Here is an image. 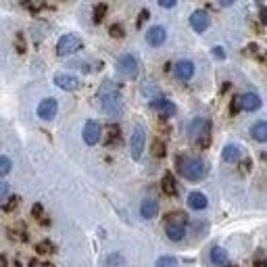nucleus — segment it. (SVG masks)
I'll list each match as a JSON object with an SVG mask.
<instances>
[{"label":"nucleus","instance_id":"nucleus-1","mask_svg":"<svg viewBox=\"0 0 267 267\" xmlns=\"http://www.w3.org/2000/svg\"><path fill=\"white\" fill-rule=\"evenodd\" d=\"M98 104L100 109L111 115V117H117L123 111V100H121V92L117 88V84L113 82H102V86L98 88Z\"/></svg>","mask_w":267,"mask_h":267},{"label":"nucleus","instance_id":"nucleus-2","mask_svg":"<svg viewBox=\"0 0 267 267\" xmlns=\"http://www.w3.org/2000/svg\"><path fill=\"white\" fill-rule=\"evenodd\" d=\"M178 169H180L182 176L190 182H199L207 176V163L201 159H196V157H180Z\"/></svg>","mask_w":267,"mask_h":267},{"label":"nucleus","instance_id":"nucleus-3","mask_svg":"<svg viewBox=\"0 0 267 267\" xmlns=\"http://www.w3.org/2000/svg\"><path fill=\"white\" fill-rule=\"evenodd\" d=\"M188 136L199 146L209 144V138H211V121L205 119V117H196L188 127Z\"/></svg>","mask_w":267,"mask_h":267},{"label":"nucleus","instance_id":"nucleus-4","mask_svg":"<svg viewBox=\"0 0 267 267\" xmlns=\"http://www.w3.org/2000/svg\"><path fill=\"white\" fill-rule=\"evenodd\" d=\"M79 48H82V38L75 36V33H65V36H61L59 42H56V54L59 56L75 54Z\"/></svg>","mask_w":267,"mask_h":267},{"label":"nucleus","instance_id":"nucleus-5","mask_svg":"<svg viewBox=\"0 0 267 267\" xmlns=\"http://www.w3.org/2000/svg\"><path fill=\"white\" fill-rule=\"evenodd\" d=\"M144 146H146V130L144 125H136L134 132H132V140H130V153L132 159H140L144 153Z\"/></svg>","mask_w":267,"mask_h":267},{"label":"nucleus","instance_id":"nucleus-6","mask_svg":"<svg viewBox=\"0 0 267 267\" xmlns=\"http://www.w3.org/2000/svg\"><path fill=\"white\" fill-rule=\"evenodd\" d=\"M117 73L121 77H134L138 73V61L132 54H123L117 61Z\"/></svg>","mask_w":267,"mask_h":267},{"label":"nucleus","instance_id":"nucleus-7","mask_svg":"<svg viewBox=\"0 0 267 267\" xmlns=\"http://www.w3.org/2000/svg\"><path fill=\"white\" fill-rule=\"evenodd\" d=\"M56 111H59V102L56 98H44L40 104H38V117L44 119V121H50L56 117Z\"/></svg>","mask_w":267,"mask_h":267},{"label":"nucleus","instance_id":"nucleus-8","mask_svg":"<svg viewBox=\"0 0 267 267\" xmlns=\"http://www.w3.org/2000/svg\"><path fill=\"white\" fill-rule=\"evenodd\" d=\"M194 71H196V67L188 59L178 61L176 67H173V73H176V77L180 79V82H188V79H192L194 77Z\"/></svg>","mask_w":267,"mask_h":267},{"label":"nucleus","instance_id":"nucleus-9","mask_svg":"<svg viewBox=\"0 0 267 267\" xmlns=\"http://www.w3.org/2000/svg\"><path fill=\"white\" fill-rule=\"evenodd\" d=\"M52 82L65 92H75V90H79V86H82L79 84V79L75 75H71V73H56Z\"/></svg>","mask_w":267,"mask_h":267},{"label":"nucleus","instance_id":"nucleus-10","mask_svg":"<svg viewBox=\"0 0 267 267\" xmlns=\"http://www.w3.org/2000/svg\"><path fill=\"white\" fill-rule=\"evenodd\" d=\"M100 138H102V130H100V125L96 123V121H86V125H84V142L88 144V146H94V144H98L100 142Z\"/></svg>","mask_w":267,"mask_h":267},{"label":"nucleus","instance_id":"nucleus-11","mask_svg":"<svg viewBox=\"0 0 267 267\" xmlns=\"http://www.w3.org/2000/svg\"><path fill=\"white\" fill-rule=\"evenodd\" d=\"M167 40V29L163 25H153L148 31H146V42L150 46H155V48H159V46H163Z\"/></svg>","mask_w":267,"mask_h":267},{"label":"nucleus","instance_id":"nucleus-12","mask_svg":"<svg viewBox=\"0 0 267 267\" xmlns=\"http://www.w3.org/2000/svg\"><path fill=\"white\" fill-rule=\"evenodd\" d=\"M150 107H153L157 113H161L163 117H171V115H176V104H173L171 100H167V98H163V96H157V98H153L150 100Z\"/></svg>","mask_w":267,"mask_h":267},{"label":"nucleus","instance_id":"nucleus-13","mask_svg":"<svg viewBox=\"0 0 267 267\" xmlns=\"http://www.w3.org/2000/svg\"><path fill=\"white\" fill-rule=\"evenodd\" d=\"M238 104L242 111H257V109H261L263 100L259 94H255V92H247V94H242L238 98Z\"/></svg>","mask_w":267,"mask_h":267},{"label":"nucleus","instance_id":"nucleus-14","mask_svg":"<svg viewBox=\"0 0 267 267\" xmlns=\"http://www.w3.org/2000/svg\"><path fill=\"white\" fill-rule=\"evenodd\" d=\"M209 25H211V19H209V15L205 13V10H194L192 17H190V27L194 31L203 33V31L209 29Z\"/></svg>","mask_w":267,"mask_h":267},{"label":"nucleus","instance_id":"nucleus-15","mask_svg":"<svg viewBox=\"0 0 267 267\" xmlns=\"http://www.w3.org/2000/svg\"><path fill=\"white\" fill-rule=\"evenodd\" d=\"M165 234H167L169 240L180 242L186 236V224H182V222H167L165 224Z\"/></svg>","mask_w":267,"mask_h":267},{"label":"nucleus","instance_id":"nucleus-16","mask_svg":"<svg viewBox=\"0 0 267 267\" xmlns=\"http://www.w3.org/2000/svg\"><path fill=\"white\" fill-rule=\"evenodd\" d=\"M157 213H159V203L155 199H144L140 205V215L144 219H153L157 217Z\"/></svg>","mask_w":267,"mask_h":267},{"label":"nucleus","instance_id":"nucleus-17","mask_svg":"<svg viewBox=\"0 0 267 267\" xmlns=\"http://www.w3.org/2000/svg\"><path fill=\"white\" fill-rule=\"evenodd\" d=\"M207 205H209V201L203 192H190L188 194V207L194 209V211H203V209H207Z\"/></svg>","mask_w":267,"mask_h":267},{"label":"nucleus","instance_id":"nucleus-18","mask_svg":"<svg viewBox=\"0 0 267 267\" xmlns=\"http://www.w3.org/2000/svg\"><path fill=\"white\" fill-rule=\"evenodd\" d=\"M240 157H242V148L238 144H228L222 153V159L226 163H236V161H240Z\"/></svg>","mask_w":267,"mask_h":267},{"label":"nucleus","instance_id":"nucleus-19","mask_svg":"<svg viewBox=\"0 0 267 267\" xmlns=\"http://www.w3.org/2000/svg\"><path fill=\"white\" fill-rule=\"evenodd\" d=\"M251 136L257 142H267V121H257L251 125Z\"/></svg>","mask_w":267,"mask_h":267},{"label":"nucleus","instance_id":"nucleus-20","mask_svg":"<svg viewBox=\"0 0 267 267\" xmlns=\"http://www.w3.org/2000/svg\"><path fill=\"white\" fill-rule=\"evenodd\" d=\"M117 142H119V125L111 123V125L104 127V144L113 146V144H117Z\"/></svg>","mask_w":267,"mask_h":267},{"label":"nucleus","instance_id":"nucleus-21","mask_svg":"<svg viewBox=\"0 0 267 267\" xmlns=\"http://www.w3.org/2000/svg\"><path fill=\"white\" fill-rule=\"evenodd\" d=\"M163 192L167 196H176L178 194V184H176V178L171 173H165L163 176Z\"/></svg>","mask_w":267,"mask_h":267},{"label":"nucleus","instance_id":"nucleus-22","mask_svg":"<svg viewBox=\"0 0 267 267\" xmlns=\"http://www.w3.org/2000/svg\"><path fill=\"white\" fill-rule=\"evenodd\" d=\"M228 251H224L222 247H215L211 251V263L213 265H228Z\"/></svg>","mask_w":267,"mask_h":267},{"label":"nucleus","instance_id":"nucleus-23","mask_svg":"<svg viewBox=\"0 0 267 267\" xmlns=\"http://www.w3.org/2000/svg\"><path fill=\"white\" fill-rule=\"evenodd\" d=\"M142 94L144 96H148L150 100H153V98H157V96H161V90L153 84V82H146L144 86H142Z\"/></svg>","mask_w":267,"mask_h":267},{"label":"nucleus","instance_id":"nucleus-24","mask_svg":"<svg viewBox=\"0 0 267 267\" xmlns=\"http://www.w3.org/2000/svg\"><path fill=\"white\" fill-rule=\"evenodd\" d=\"M36 251H38V255H50V253H54V245L50 240H40L36 245Z\"/></svg>","mask_w":267,"mask_h":267},{"label":"nucleus","instance_id":"nucleus-25","mask_svg":"<svg viewBox=\"0 0 267 267\" xmlns=\"http://www.w3.org/2000/svg\"><path fill=\"white\" fill-rule=\"evenodd\" d=\"M10 167H13V161H10L8 157H0V178H4L10 171Z\"/></svg>","mask_w":267,"mask_h":267},{"label":"nucleus","instance_id":"nucleus-26","mask_svg":"<svg viewBox=\"0 0 267 267\" xmlns=\"http://www.w3.org/2000/svg\"><path fill=\"white\" fill-rule=\"evenodd\" d=\"M104 15H107V6H104V4H96L94 6V23H100L104 19Z\"/></svg>","mask_w":267,"mask_h":267},{"label":"nucleus","instance_id":"nucleus-27","mask_svg":"<svg viewBox=\"0 0 267 267\" xmlns=\"http://www.w3.org/2000/svg\"><path fill=\"white\" fill-rule=\"evenodd\" d=\"M8 196H10V186L6 182H2V184H0V205H2Z\"/></svg>","mask_w":267,"mask_h":267},{"label":"nucleus","instance_id":"nucleus-28","mask_svg":"<svg viewBox=\"0 0 267 267\" xmlns=\"http://www.w3.org/2000/svg\"><path fill=\"white\" fill-rule=\"evenodd\" d=\"M153 155L155 157H163L165 155V146H163V142H161V140L153 142Z\"/></svg>","mask_w":267,"mask_h":267},{"label":"nucleus","instance_id":"nucleus-29","mask_svg":"<svg viewBox=\"0 0 267 267\" xmlns=\"http://www.w3.org/2000/svg\"><path fill=\"white\" fill-rule=\"evenodd\" d=\"M123 263H125V259L119 257V255H111V257L107 259V265H123Z\"/></svg>","mask_w":267,"mask_h":267},{"label":"nucleus","instance_id":"nucleus-30","mask_svg":"<svg viewBox=\"0 0 267 267\" xmlns=\"http://www.w3.org/2000/svg\"><path fill=\"white\" fill-rule=\"evenodd\" d=\"M178 263V259H173V257H161L159 261H157V265L159 267H165V265H176Z\"/></svg>","mask_w":267,"mask_h":267},{"label":"nucleus","instance_id":"nucleus-31","mask_svg":"<svg viewBox=\"0 0 267 267\" xmlns=\"http://www.w3.org/2000/svg\"><path fill=\"white\" fill-rule=\"evenodd\" d=\"M109 31H111L113 38H123V27H121V25H111Z\"/></svg>","mask_w":267,"mask_h":267},{"label":"nucleus","instance_id":"nucleus-32","mask_svg":"<svg viewBox=\"0 0 267 267\" xmlns=\"http://www.w3.org/2000/svg\"><path fill=\"white\" fill-rule=\"evenodd\" d=\"M213 56H217V59H226V52H224L222 46H215V48H213Z\"/></svg>","mask_w":267,"mask_h":267},{"label":"nucleus","instance_id":"nucleus-33","mask_svg":"<svg viewBox=\"0 0 267 267\" xmlns=\"http://www.w3.org/2000/svg\"><path fill=\"white\" fill-rule=\"evenodd\" d=\"M178 0H159V4L163 6V8H171V6H176Z\"/></svg>","mask_w":267,"mask_h":267},{"label":"nucleus","instance_id":"nucleus-34","mask_svg":"<svg viewBox=\"0 0 267 267\" xmlns=\"http://www.w3.org/2000/svg\"><path fill=\"white\" fill-rule=\"evenodd\" d=\"M261 19L267 23V8H261Z\"/></svg>","mask_w":267,"mask_h":267},{"label":"nucleus","instance_id":"nucleus-35","mask_svg":"<svg viewBox=\"0 0 267 267\" xmlns=\"http://www.w3.org/2000/svg\"><path fill=\"white\" fill-rule=\"evenodd\" d=\"M232 2H234V0H222V4H224V6H230Z\"/></svg>","mask_w":267,"mask_h":267}]
</instances>
